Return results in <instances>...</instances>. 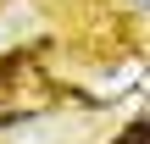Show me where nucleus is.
I'll use <instances>...</instances> for the list:
<instances>
[{
    "label": "nucleus",
    "instance_id": "f257e3e1",
    "mask_svg": "<svg viewBox=\"0 0 150 144\" xmlns=\"http://www.w3.org/2000/svg\"><path fill=\"white\" fill-rule=\"evenodd\" d=\"M28 61H33V50H6V55H0V94L11 89V78L28 72Z\"/></svg>",
    "mask_w": 150,
    "mask_h": 144
},
{
    "label": "nucleus",
    "instance_id": "7ed1b4c3",
    "mask_svg": "<svg viewBox=\"0 0 150 144\" xmlns=\"http://www.w3.org/2000/svg\"><path fill=\"white\" fill-rule=\"evenodd\" d=\"M145 133H150L145 122H128V133H122V139H117V144H145Z\"/></svg>",
    "mask_w": 150,
    "mask_h": 144
},
{
    "label": "nucleus",
    "instance_id": "f03ea898",
    "mask_svg": "<svg viewBox=\"0 0 150 144\" xmlns=\"http://www.w3.org/2000/svg\"><path fill=\"white\" fill-rule=\"evenodd\" d=\"M17 122H33V111H17V105H0V133L17 128Z\"/></svg>",
    "mask_w": 150,
    "mask_h": 144
}]
</instances>
